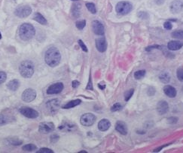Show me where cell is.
<instances>
[{"label": "cell", "mask_w": 183, "mask_h": 153, "mask_svg": "<svg viewBox=\"0 0 183 153\" xmlns=\"http://www.w3.org/2000/svg\"><path fill=\"white\" fill-rule=\"evenodd\" d=\"M61 54L58 49L56 47H50L45 52V61L50 67L57 66L60 63Z\"/></svg>", "instance_id": "cell-1"}, {"label": "cell", "mask_w": 183, "mask_h": 153, "mask_svg": "<svg viewBox=\"0 0 183 153\" xmlns=\"http://www.w3.org/2000/svg\"><path fill=\"white\" fill-rule=\"evenodd\" d=\"M36 29L33 25L30 23H23L19 29V36L23 41H29L34 37Z\"/></svg>", "instance_id": "cell-2"}, {"label": "cell", "mask_w": 183, "mask_h": 153, "mask_svg": "<svg viewBox=\"0 0 183 153\" xmlns=\"http://www.w3.org/2000/svg\"><path fill=\"white\" fill-rule=\"evenodd\" d=\"M19 71L23 77L30 78L34 74V65L31 61L25 60L20 63L19 67Z\"/></svg>", "instance_id": "cell-3"}, {"label": "cell", "mask_w": 183, "mask_h": 153, "mask_svg": "<svg viewBox=\"0 0 183 153\" xmlns=\"http://www.w3.org/2000/svg\"><path fill=\"white\" fill-rule=\"evenodd\" d=\"M133 5L130 2H125L121 1L119 2L118 4L116 5L115 7V10H116L117 14H120V15H127L129 14L130 12L132 11Z\"/></svg>", "instance_id": "cell-4"}, {"label": "cell", "mask_w": 183, "mask_h": 153, "mask_svg": "<svg viewBox=\"0 0 183 153\" xmlns=\"http://www.w3.org/2000/svg\"><path fill=\"white\" fill-rule=\"evenodd\" d=\"M32 13V8L28 5L18 6L14 11V14L20 18H26Z\"/></svg>", "instance_id": "cell-5"}, {"label": "cell", "mask_w": 183, "mask_h": 153, "mask_svg": "<svg viewBox=\"0 0 183 153\" xmlns=\"http://www.w3.org/2000/svg\"><path fill=\"white\" fill-rule=\"evenodd\" d=\"M96 119L97 118H96L95 115L91 114V113H88V114H84L81 116L80 122H81V125H84V126L89 127L94 125L96 121Z\"/></svg>", "instance_id": "cell-6"}, {"label": "cell", "mask_w": 183, "mask_h": 153, "mask_svg": "<svg viewBox=\"0 0 183 153\" xmlns=\"http://www.w3.org/2000/svg\"><path fill=\"white\" fill-rule=\"evenodd\" d=\"M19 111L22 115H23L27 118H29V119H36L38 116V111L33 109V108L29 107H22L20 108Z\"/></svg>", "instance_id": "cell-7"}, {"label": "cell", "mask_w": 183, "mask_h": 153, "mask_svg": "<svg viewBox=\"0 0 183 153\" xmlns=\"http://www.w3.org/2000/svg\"><path fill=\"white\" fill-rule=\"evenodd\" d=\"M36 98V92L33 89H27L22 94V100L24 102H31Z\"/></svg>", "instance_id": "cell-8"}, {"label": "cell", "mask_w": 183, "mask_h": 153, "mask_svg": "<svg viewBox=\"0 0 183 153\" xmlns=\"http://www.w3.org/2000/svg\"><path fill=\"white\" fill-rule=\"evenodd\" d=\"M64 87L63 83H56L52 84L48 88L47 93L48 95H55V94H59L63 89Z\"/></svg>", "instance_id": "cell-9"}, {"label": "cell", "mask_w": 183, "mask_h": 153, "mask_svg": "<svg viewBox=\"0 0 183 153\" xmlns=\"http://www.w3.org/2000/svg\"><path fill=\"white\" fill-rule=\"evenodd\" d=\"M54 124L53 122H41L38 126V131L40 133L48 134L52 132L54 130Z\"/></svg>", "instance_id": "cell-10"}, {"label": "cell", "mask_w": 183, "mask_h": 153, "mask_svg": "<svg viewBox=\"0 0 183 153\" xmlns=\"http://www.w3.org/2000/svg\"><path fill=\"white\" fill-rule=\"evenodd\" d=\"M46 105H47V107L48 108L49 111L51 114H55L60 108V101L59 99H57V98L50 100V101L47 102Z\"/></svg>", "instance_id": "cell-11"}, {"label": "cell", "mask_w": 183, "mask_h": 153, "mask_svg": "<svg viewBox=\"0 0 183 153\" xmlns=\"http://www.w3.org/2000/svg\"><path fill=\"white\" fill-rule=\"evenodd\" d=\"M170 12L173 14H177L183 10V2L181 0H174L170 6Z\"/></svg>", "instance_id": "cell-12"}, {"label": "cell", "mask_w": 183, "mask_h": 153, "mask_svg": "<svg viewBox=\"0 0 183 153\" xmlns=\"http://www.w3.org/2000/svg\"><path fill=\"white\" fill-rule=\"evenodd\" d=\"M92 29L94 32L97 36H103L105 33L103 25L98 20H94L92 22Z\"/></svg>", "instance_id": "cell-13"}, {"label": "cell", "mask_w": 183, "mask_h": 153, "mask_svg": "<svg viewBox=\"0 0 183 153\" xmlns=\"http://www.w3.org/2000/svg\"><path fill=\"white\" fill-rule=\"evenodd\" d=\"M96 47L97 50L100 53H104L107 49V42L105 38H97L95 41Z\"/></svg>", "instance_id": "cell-14"}, {"label": "cell", "mask_w": 183, "mask_h": 153, "mask_svg": "<svg viewBox=\"0 0 183 153\" xmlns=\"http://www.w3.org/2000/svg\"><path fill=\"white\" fill-rule=\"evenodd\" d=\"M156 109L160 115L166 114L169 110V104L166 101H160L157 104Z\"/></svg>", "instance_id": "cell-15"}, {"label": "cell", "mask_w": 183, "mask_h": 153, "mask_svg": "<svg viewBox=\"0 0 183 153\" xmlns=\"http://www.w3.org/2000/svg\"><path fill=\"white\" fill-rule=\"evenodd\" d=\"M76 125L72 122H64L58 127V128L60 129L62 131H66V132H71L73 131L76 130Z\"/></svg>", "instance_id": "cell-16"}, {"label": "cell", "mask_w": 183, "mask_h": 153, "mask_svg": "<svg viewBox=\"0 0 183 153\" xmlns=\"http://www.w3.org/2000/svg\"><path fill=\"white\" fill-rule=\"evenodd\" d=\"M115 130L122 135H126L127 134V127L125 122L118 121L115 124Z\"/></svg>", "instance_id": "cell-17"}, {"label": "cell", "mask_w": 183, "mask_h": 153, "mask_svg": "<svg viewBox=\"0 0 183 153\" xmlns=\"http://www.w3.org/2000/svg\"><path fill=\"white\" fill-rule=\"evenodd\" d=\"M163 92H164V94L167 96L172 98H175L176 96V94H177L176 89L170 85H166L163 87Z\"/></svg>", "instance_id": "cell-18"}, {"label": "cell", "mask_w": 183, "mask_h": 153, "mask_svg": "<svg viewBox=\"0 0 183 153\" xmlns=\"http://www.w3.org/2000/svg\"><path fill=\"white\" fill-rule=\"evenodd\" d=\"M183 47V42L179 41H171L167 44V49L169 50H178Z\"/></svg>", "instance_id": "cell-19"}, {"label": "cell", "mask_w": 183, "mask_h": 153, "mask_svg": "<svg viewBox=\"0 0 183 153\" xmlns=\"http://www.w3.org/2000/svg\"><path fill=\"white\" fill-rule=\"evenodd\" d=\"M111 126V122L108 119H102V120H100L98 123V129L100 131H106L109 130Z\"/></svg>", "instance_id": "cell-20"}, {"label": "cell", "mask_w": 183, "mask_h": 153, "mask_svg": "<svg viewBox=\"0 0 183 153\" xmlns=\"http://www.w3.org/2000/svg\"><path fill=\"white\" fill-rule=\"evenodd\" d=\"M81 5L80 3H74L72 7V14L75 18H78L81 15Z\"/></svg>", "instance_id": "cell-21"}, {"label": "cell", "mask_w": 183, "mask_h": 153, "mask_svg": "<svg viewBox=\"0 0 183 153\" xmlns=\"http://www.w3.org/2000/svg\"><path fill=\"white\" fill-rule=\"evenodd\" d=\"M20 87V82L17 80H12L9 81V83L7 84L8 89L12 91H16Z\"/></svg>", "instance_id": "cell-22"}, {"label": "cell", "mask_w": 183, "mask_h": 153, "mask_svg": "<svg viewBox=\"0 0 183 153\" xmlns=\"http://www.w3.org/2000/svg\"><path fill=\"white\" fill-rule=\"evenodd\" d=\"M81 103V101L80 99L73 100V101H71L68 102L67 104H64L62 107L63 109H70V108H73L75 107L78 106V105H79Z\"/></svg>", "instance_id": "cell-23"}, {"label": "cell", "mask_w": 183, "mask_h": 153, "mask_svg": "<svg viewBox=\"0 0 183 153\" xmlns=\"http://www.w3.org/2000/svg\"><path fill=\"white\" fill-rule=\"evenodd\" d=\"M34 20L41 25H46L48 23L47 20H46L44 16L41 15L40 13H36V14H35Z\"/></svg>", "instance_id": "cell-24"}, {"label": "cell", "mask_w": 183, "mask_h": 153, "mask_svg": "<svg viewBox=\"0 0 183 153\" xmlns=\"http://www.w3.org/2000/svg\"><path fill=\"white\" fill-rule=\"evenodd\" d=\"M159 80H160L163 83L167 84L170 80V74H168L167 72H163L159 76Z\"/></svg>", "instance_id": "cell-25"}, {"label": "cell", "mask_w": 183, "mask_h": 153, "mask_svg": "<svg viewBox=\"0 0 183 153\" xmlns=\"http://www.w3.org/2000/svg\"><path fill=\"white\" fill-rule=\"evenodd\" d=\"M22 149L25 152H33V151L36 150L37 149V146L36 145L32 144V143H30V144H27L25 146H23L22 147Z\"/></svg>", "instance_id": "cell-26"}, {"label": "cell", "mask_w": 183, "mask_h": 153, "mask_svg": "<svg viewBox=\"0 0 183 153\" xmlns=\"http://www.w3.org/2000/svg\"><path fill=\"white\" fill-rule=\"evenodd\" d=\"M86 7L88 8V10L89 11L91 14H96L97 13V8H96V6L94 3L92 2H88L86 3Z\"/></svg>", "instance_id": "cell-27"}, {"label": "cell", "mask_w": 183, "mask_h": 153, "mask_svg": "<svg viewBox=\"0 0 183 153\" xmlns=\"http://www.w3.org/2000/svg\"><path fill=\"white\" fill-rule=\"evenodd\" d=\"M8 141L9 142L10 144L13 145V146H20V144H22V140H19L17 138H9L8 140Z\"/></svg>", "instance_id": "cell-28"}, {"label": "cell", "mask_w": 183, "mask_h": 153, "mask_svg": "<svg viewBox=\"0 0 183 153\" xmlns=\"http://www.w3.org/2000/svg\"><path fill=\"white\" fill-rule=\"evenodd\" d=\"M171 36L172 37L177 38V39L183 40V30H176V31L172 32Z\"/></svg>", "instance_id": "cell-29"}, {"label": "cell", "mask_w": 183, "mask_h": 153, "mask_svg": "<svg viewBox=\"0 0 183 153\" xmlns=\"http://www.w3.org/2000/svg\"><path fill=\"white\" fill-rule=\"evenodd\" d=\"M145 75V70H139V71H136L134 73V77L136 80H140L143 78Z\"/></svg>", "instance_id": "cell-30"}, {"label": "cell", "mask_w": 183, "mask_h": 153, "mask_svg": "<svg viewBox=\"0 0 183 153\" xmlns=\"http://www.w3.org/2000/svg\"><path fill=\"white\" fill-rule=\"evenodd\" d=\"M134 93V89H129V90L127 91V92L124 93V99H125V101H129V100L131 99V97L133 96Z\"/></svg>", "instance_id": "cell-31"}, {"label": "cell", "mask_w": 183, "mask_h": 153, "mask_svg": "<svg viewBox=\"0 0 183 153\" xmlns=\"http://www.w3.org/2000/svg\"><path fill=\"white\" fill-rule=\"evenodd\" d=\"M75 25H76V27L78 29L82 30L86 25V20H78V21H77L76 23H75Z\"/></svg>", "instance_id": "cell-32"}, {"label": "cell", "mask_w": 183, "mask_h": 153, "mask_svg": "<svg viewBox=\"0 0 183 153\" xmlns=\"http://www.w3.org/2000/svg\"><path fill=\"white\" fill-rule=\"evenodd\" d=\"M176 76L179 81L183 82V67L178 68L177 71H176Z\"/></svg>", "instance_id": "cell-33"}, {"label": "cell", "mask_w": 183, "mask_h": 153, "mask_svg": "<svg viewBox=\"0 0 183 153\" xmlns=\"http://www.w3.org/2000/svg\"><path fill=\"white\" fill-rule=\"evenodd\" d=\"M137 16L139 18L142 19V20H147L149 17V14L145 12H139L137 14Z\"/></svg>", "instance_id": "cell-34"}, {"label": "cell", "mask_w": 183, "mask_h": 153, "mask_svg": "<svg viewBox=\"0 0 183 153\" xmlns=\"http://www.w3.org/2000/svg\"><path fill=\"white\" fill-rule=\"evenodd\" d=\"M9 118L7 116H5L4 115L1 114L0 115V125H5L9 122Z\"/></svg>", "instance_id": "cell-35"}, {"label": "cell", "mask_w": 183, "mask_h": 153, "mask_svg": "<svg viewBox=\"0 0 183 153\" xmlns=\"http://www.w3.org/2000/svg\"><path fill=\"white\" fill-rule=\"evenodd\" d=\"M121 108H122V106L121 105V104L116 103L112 107H111V111H112V112H116V111L120 110Z\"/></svg>", "instance_id": "cell-36"}, {"label": "cell", "mask_w": 183, "mask_h": 153, "mask_svg": "<svg viewBox=\"0 0 183 153\" xmlns=\"http://www.w3.org/2000/svg\"><path fill=\"white\" fill-rule=\"evenodd\" d=\"M6 78H7V75H6L5 72L0 71V84L5 82Z\"/></svg>", "instance_id": "cell-37"}, {"label": "cell", "mask_w": 183, "mask_h": 153, "mask_svg": "<svg viewBox=\"0 0 183 153\" xmlns=\"http://www.w3.org/2000/svg\"><path fill=\"white\" fill-rule=\"evenodd\" d=\"M78 44H79L80 47H81V50H82L83 51H84V52H85V53H88V47H87V46L85 45V44H84V43L83 42V41H81V40H78Z\"/></svg>", "instance_id": "cell-38"}, {"label": "cell", "mask_w": 183, "mask_h": 153, "mask_svg": "<svg viewBox=\"0 0 183 153\" xmlns=\"http://www.w3.org/2000/svg\"><path fill=\"white\" fill-rule=\"evenodd\" d=\"M178 118L176 117V116H171V117H169L167 119V122L169 124H176L178 122Z\"/></svg>", "instance_id": "cell-39"}, {"label": "cell", "mask_w": 183, "mask_h": 153, "mask_svg": "<svg viewBox=\"0 0 183 153\" xmlns=\"http://www.w3.org/2000/svg\"><path fill=\"white\" fill-rule=\"evenodd\" d=\"M59 139H60V137L57 134H52L50 137V140H51V143H56V142L58 141Z\"/></svg>", "instance_id": "cell-40"}, {"label": "cell", "mask_w": 183, "mask_h": 153, "mask_svg": "<svg viewBox=\"0 0 183 153\" xmlns=\"http://www.w3.org/2000/svg\"><path fill=\"white\" fill-rule=\"evenodd\" d=\"M37 153H54L51 149H48V148H42V149H40L39 150L37 151Z\"/></svg>", "instance_id": "cell-41"}, {"label": "cell", "mask_w": 183, "mask_h": 153, "mask_svg": "<svg viewBox=\"0 0 183 153\" xmlns=\"http://www.w3.org/2000/svg\"><path fill=\"white\" fill-rule=\"evenodd\" d=\"M155 89L154 88V87H149V89H148L147 90V94L149 95V96H152V95H154L155 94Z\"/></svg>", "instance_id": "cell-42"}, {"label": "cell", "mask_w": 183, "mask_h": 153, "mask_svg": "<svg viewBox=\"0 0 183 153\" xmlns=\"http://www.w3.org/2000/svg\"><path fill=\"white\" fill-rule=\"evenodd\" d=\"M86 89H88V90H93L94 88H93V84H92V80H91V74H90V77H89V82H88V86H87Z\"/></svg>", "instance_id": "cell-43"}, {"label": "cell", "mask_w": 183, "mask_h": 153, "mask_svg": "<svg viewBox=\"0 0 183 153\" xmlns=\"http://www.w3.org/2000/svg\"><path fill=\"white\" fill-rule=\"evenodd\" d=\"M163 27H164V29H166L170 30L172 29V28H173V24H172L170 21H167L163 23Z\"/></svg>", "instance_id": "cell-44"}, {"label": "cell", "mask_w": 183, "mask_h": 153, "mask_svg": "<svg viewBox=\"0 0 183 153\" xmlns=\"http://www.w3.org/2000/svg\"><path fill=\"white\" fill-rule=\"evenodd\" d=\"M161 46H159V45H152V46H149V47H147L146 48H145V50L146 51H151L152 50H154V49H161Z\"/></svg>", "instance_id": "cell-45"}, {"label": "cell", "mask_w": 183, "mask_h": 153, "mask_svg": "<svg viewBox=\"0 0 183 153\" xmlns=\"http://www.w3.org/2000/svg\"><path fill=\"white\" fill-rule=\"evenodd\" d=\"M79 85H80V83L78 82V80H73V83H72V86H73V87L74 89L77 88V87H78Z\"/></svg>", "instance_id": "cell-46"}, {"label": "cell", "mask_w": 183, "mask_h": 153, "mask_svg": "<svg viewBox=\"0 0 183 153\" xmlns=\"http://www.w3.org/2000/svg\"><path fill=\"white\" fill-rule=\"evenodd\" d=\"M165 0H155V2L158 5H162L164 3Z\"/></svg>", "instance_id": "cell-47"}, {"label": "cell", "mask_w": 183, "mask_h": 153, "mask_svg": "<svg viewBox=\"0 0 183 153\" xmlns=\"http://www.w3.org/2000/svg\"><path fill=\"white\" fill-rule=\"evenodd\" d=\"M98 87H99V89H102V90H103V89L106 88V85L103 83H99L98 84Z\"/></svg>", "instance_id": "cell-48"}, {"label": "cell", "mask_w": 183, "mask_h": 153, "mask_svg": "<svg viewBox=\"0 0 183 153\" xmlns=\"http://www.w3.org/2000/svg\"><path fill=\"white\" fill-rule=\"evenodd\" d=\"M2 38V34H1V32H0V39H1Z\"/></svg>", "instance_id": "cell-49"}, {"label": "cell", "mask_w": 183, "mask_h": 153, "mask_svg": "<svg viewBox=\"0 0 183 153\" xmlns=\"http://www.w3.org/2000/svg\"><path fill=\"white\" fill-rule=\"evenodd\" d=\"M72 1H75V2H77V1H78V0H72Z\"/></svg>", "instance_id": "cell-50"}]
</instances>
